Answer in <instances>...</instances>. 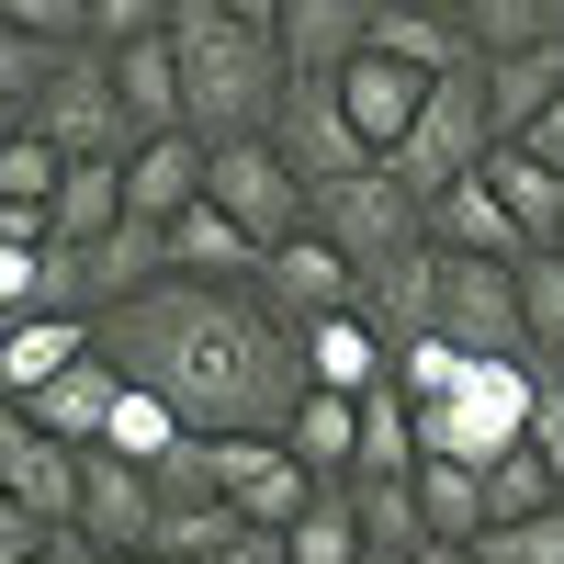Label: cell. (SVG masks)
<instances>
[{
    "instance_id": "1",
    "label": "cell",
    "mask_w": 564,
    "mask_h": 564,
    "mask_svg": "<svg viewBox=\"0 0 564 564\" xmlns=\"http://www.w3.org/2000/svg\"><path fill=\"white\" fill-rule=\"evenodd\" d=\"M102 361L124 384L170 395L193 417V441H282L305 384V350L260 294H215V282H159L102 316Z\"/></svg>"
},
{
    "instance_id": "2",
    "label": "cell",
    "mask_w": 564,
    "mask_h": 564,
    "mask_svg": "<svg viewBox=\"0 0 564 564\" xmlns=\"http://www.w3.org/2000/svg\"><path fill=\"white\" fill-rule=\"evenodd\" d=\"M282 0H170V57H181V102H193L204 148H249L282 124Z\"/></svg>"
},
{
    "instance_id": "3",
    "label": "cell",
    "mask_w": 564,
    "mask_h": 564,
    "mask_svg": "<svg viewBox=\"0 0 564 564\" xmlns=\"http://www.w3.org/2000/svg\"><path fill=\"white\" fill-rule=\"evenodd\" d=\"M417 406V452L430 463H475L497 475L508 452H531V417H542V361H452L441 395H406Z\"/></svg>"
},
{
    "instance_id": "4",
    "label": "cell",
    "mask_w": 564,
    "mask_h": 564,
    "mask_svg": "<svg viewBox=\"0 0 564 564\" xmlns=\"http://www.w3.org/2000/svg\"><path fill=\"white\" fill-rule=\"evenodd\" d=\"M316 238L339 249L361 271V294H372L384 271H406L417 249H430V204H417L395 170H361V181H339V193H316Z\"/></svg>"
},
{
    "instance_id": "5",
    "label": "cell",
    "mask_w": 564,
    "mask_h": 564,
    "mask_svg": "<svg viewBox=\"0 0 564 564\" xmlns=\"http://www.w3.org/2000/svg\"><path fill=\"white\" fill-rule=\"evenodd\" d=\"M238 238H260V260L271 249H294L305 226H316V193L294 181V159L271 148V135H249V148H215V193H204Z\"/></svg>"
},
{
    "instance_id": "6",
    "label": "cell",
    "mask_w": 564,
    "mask_h": 564,
    "mask_svg": "<svg viewBox=\"0 0 564 564\" xmlns=\"http://www.w3.org/2000/svg\"><path fill=\"white\" fill-rule=\"evenodd\" d=\"M79 486H90V452L45 441L34 417H0V508H34L45 531H79Z\"/></svg>"
},
{
    "instance_id": "7",
    "label": "cell",
    "mask_w": 564,
    "mask_h": 564,
    "mask_svg": "<svg viewBox=\"0 0 564 564\" xmlns=\"http://www.w3.org/2000/svg\"><path fill=\"white\" fill-rule=\"evenodd\" d=\"M215 497L238 508L249 531H294L327 486H316V475H305V463L282 452V441H215Z\"/></svg>"
},
{
    "instance_id": "8",
    "label": "cell",
    "mask_w": 564,
    "mask_h": 564,
    "mask_svg": "<svg viewBox=\"0 0 564 564\" xmlns=\"http://www.w3.org/2000/svg\"><path fill=\"white\" fill-rule=\"evenodd\" d=\"M159 475L124 452H90V486H79V542L90 553H159Z\"/></svg>"
},
{
    "instance_id": "9",
    "label": "cell",
    "mask_w": 564,
    "mask_h": 564,
    "mask_svg": "<svg viewBox=\"0 0 564 564\" xmlns=\"http://www.w3.org/2000/svg\"><path fill=\"white\" fill-rule=\"evenodd\" d=\"M260 305H271V316L305 339V327H327V316H350V305H361V271H350V260H339V249H327L316 226H305L294 249H271V271H260Z\"/></svg>"
},
{
    "instance_id": "10",
    "label": "cell",
    "mask_w": 564,
    "mask_h": 564,
    "mask_svg": "<svg viewBox=\"0 0 564 564\" xmlns=\"http://www.w3.org/2000/svg\"><path fill=\"white\" fill-rule=\"evenodd\" d=\"M204 193H215V148L204 135H148V148L124 159V226H159L170 238Z\"/></svg>"
},
{
    "instance_id": "11",
    "label": "cell",
    "mask_w": 564,
    "mask_h": 564,
    "mask_svg": "<svg viewBox=\"0 0 564 564\" xmlns=\"http://www.w3.org/2000/svg\"><path fill=\"white\" fill-rule=\"evenodd\" d=\"M430 90H441V79H417V68H395V57H361V68L339 79V113H350L361 148L395 170V159H406V135H417V113H430Z\"/></svg>"
},
{
    "instance_id": "12",
    "label": "cell",
    "mask_w": 564,
    "mask_h": 564,
    "mask_svg": "<svg viewBox=\"0 0 564 564\" xmlns=\"http://www.w3.org/2000/svg\"><path fill=\"white\" fill-rule=\"evenodd\" d=\"M79 361H102V327H90V316H34V327H0V406H34L45 384H68Z\"/></svg>"
},
{
    "instance_id": "13",
    "label": "cell",
    "mask_w": 564,
    "mask_h": 564,
    "mask_svg": "<svg viewBox=\"0 0 564 564\" xmlns=\"http://www.w3.org/2000/svg\"><path fill=\"white\" fill-rule=\"evenodd\" d=\"M294 350H305V384H316V395H350V406H361V395H384V384H395V339H384L361 305H350V316H327V327H305Z\"/></svg>"
},
{
    "instance_id": "14",
    "label": "cell",
    "mask_w": 564,
    "mask_h": 564,
    "mask_svg": "<svg viewBox=\"0 0 564 564\" xmlns=\"http://www.w3.org/2000/svg\"><path fill=\"white\" fill-rule=\"evenodd\" d=\"M430 249H452V260H497V271H520V260H531V238L508 226V204H497V181H486V170L463 181V193L430 204Z\"/></svg>"
},
{
    "instance_id": "15",
    "label": "cell",
    "mask_w": 564,
    "mask_h": 564,
    "mask_svg": "<svg viewBox=\"0 0 564 564\" xmlns=\"http://www.w3.org/2000/svg\"><path fill=\"white\" fill-rule=\"evenodd\" d=\"M113 406H124V372H113V361H79L68 384H45V395L12 406V417H34V430L68 441V452H102V441H113Z\"/></svg>"
},
{
    "instance_id": "16",
    "label": "cell",
    "mask_w": 564,
    "mask_h": 564,
    "mask_svg": "<svg viewBox=\"0 0 564 564\" xmlns=\"http://www.w3.org/2000/svg\"><path fill=\"white\" fill-rule=\"evenodd\" d=\"M486 181H497L508 226L531 238V260H542V249H564V170H542L531 148H497V159H486Z\"/></svg>"
},
{
    "instance_id": "17",
    "label": "cell",
    "mask_w": 564,
    "mask_h": 564,
    "mask_svg": "<svg viewBox=\"0 0 564 564\" xmlns=\"http://www.w3.org/2000/svg\"><path fill=\"white\" fill-rule=\"evenodd\" d=\"M57 249H102V238H124V159H79L68 181H57Z\"/></svg>"
},
{
    "instance_id": "18",
    "label": "cell",
    "mask_w": 564,
    "mask_h": 564,
    "mask_svg": "<svg viewBox=\"0 0 564 564\" xmlns=\"http://www.w3.org/2000/svg\"><path fill=\"white\" fill-rule=\"evenodd\" d=\"M282 452H294L316 486H350V475H361V406H350V395H305L294 430H282Z\"/></svg>"
},
{
    "instance_id": "19",
    "label": "cell",
    "mask_w": 564,
    "mask_h": 564,
    "mask_svg": "<svg viewBox=\"0 0 564 564\" xmlns=\"http://www.w3.org/2000/svg\"><path fill=\"white\" fill-rule=\"evenodd\" d=\"M564 102V45H542V57H497L486 68V113H497V148H520V135Z\"/></svg>"
},
{
    "instance_id": "20",
    "label": "cell",
    "mask_w": 564,
    "mask_h": 564,
    "mask_svg": "<svg viewBox=\"0 0 564 564\" xmlns=\"http://www.w3.org/2000/svg\"><path fill=\"white\" fill-rule=\"evenodd\" d=\"M463 34H475V57H542L564 45V0H463Z\"/></svg>"
},
{
    "instance_id": "21",
    "label": "cell",
    "mask_w": 564,
    "mask_h": 564,
    "mask_svg": "<svg viewBox=\"0 0 564 564\" xmlns=\"http://www.w3.org/2000/svg\"><path fill=\"white\" fill-rule=\"evenodd\" d=\"M417 406H406V384H384V395H361V475L350 486H406L417 475Z\"/></svg>"
},
{
    "instance_id": "22",
    "label": "cell",
    "mask_w": 564,
    "mask_h": 564,
    "mask_svg": "<svg viewBox=\"0 0 564 564\" xmlns=\"http://www.w3.org/2000/svg\"><path fill=\"white\" fill-rule=\"evenodd\" d=\"M417 520H430V542H486L497 531L486 475H475V463H417Z\"/></svg>"
},
{
    "instance_id": "23",
    "label": "cell",
    "mask_w": 564,
    "mask_h": 564,
    "mask_svg": "<svg viewBox=\"0 0 564 564\" xmlns=\"http://www.w3.org/2000/svg\"><path fill=\"white\" fill-rule=\"evenodd\" d=\"M181 441H193V417H181L170 395H148V384H124V406H113V441H102V452H124V463H148V475H159V463H170Z\"/></svg>"
},
{
    "instance_id": "24",
    "label": "cell",
    "mask_w": 564,
    "mask_h": 564,
    "mask_svg": "<svg viewBox=\"0 0 564 564\" xmlns=\"http://www.w3.org/2000/svg\"><path fill=\"white\" fill-rule=\"evenodd\" d=\"M282 542H294V564H372V531H361L350 486H327V497H316V508H305V520L282 531Z\"/></svg>"
},
{
    "instance_id": "25",
    "label": "cell",
    "mask_w": 564,
    "mask_h": 564,
    "mask_svg": "<svg viewBox=\"0 0 564 564\" xmlns=\"http://www.w3.org/2000/svg\"><path fill=\"white\" fill-rule=\"evenodd\" d=\"M486 508H497V531L508 520H553V508H564V463L553 452H508L486 475Z\"/></svg>"
},
{
    "instance_id": "26",
    "label": "cell",
    "mask_w": 564,
    "mask_h": 564,
    "mask_svg": "<svg viewBox=\"0 0 564 564\" xmlns=\"http://www.w3.org/2000/svg\"><path fill=\"white\" fill-rule=\"evenodd\" d=\"M57 181H68V159L45 148V135H0V204H23V215H57Z\"/></svg>"
},
{
    "instance_id": "27",
    "label": "cell",
    "mask_w": 564,
    "mask_h": 564,
    "mask_svg": "<svg viewBox=\"0 0 564 564\" xmlns=\"http://www.w3.org/2000/svg\"><path fill=\"white\" fill-rule=\"evenodd\" d=\"M520 316H531V361H564V249L520 260Z\"/></svg>"
},
{
    "instance_id": "28",
    "label": "cell",
    "mask_w": 564,
    "mask_h": 564,
    "mask_svg": "<svg viewBox=\"0 0 564 564\" xmlns=\"http://www.w3.org/2000/svg\"><path fill=\"white\" fill-rule=\"evenodd\" d=\"M475 564H564V508H553V520H508V531H486Z\"/></svg>"
},
{
    "instance_id": "29",
    "label": "cell",
    "mask_w": 564,
    "mask_h": 564,
    "mask_svg": "<svg viewBox=\"0 0 564 564\" xmlns=\"http://www.w3.org/2000/svg\"><path fill=\"white\" fill-rule=\"evenodd\" d=\"M520 148H531V159H542V170H564V102H553V113H542V124H531V135H520Z\"/></svg>"
},
{
    "instance_id": "30",
    "label": "cell",
    "mask_w": 564,
    "mask_h": 564,
    "mask_svg": "<svg viewBox=\"0 0 564 564\" xmlns=\"http://www.w3.org/2000/svg\"><path fill=\"white\" fill-rule=\"evenodd\" d=\"M34 564H102V553H90V542H79V531H57V542H45V553H34Z\"/></svg>"
},
{
    "instance_id": "31",
    "label": "cell",
    "mask_w": 564,
    "mask_h": 564,
    "mask_svg": "<svg viewBox=\"0 0 564 564\" xmlns=\"http://www.w3.org/2000/svg\"><path fill=\"white\" fill-rule=\"evenodd\" d=\"M417 564H475V542H430V553H417Z\"/></svg>"
},
{
    "instance_id": "32",
    "label": "cell",
    "mask_w": 564,
    "mask_h": 564,
    "mask_svg": "<svg viewBox=\"0 0 564 564\" xmlns=\"http://www.w3.org/2000/svg\"><path fill=\"white\" fill-rule=\"evenodd\" d=\"M102 564H148V553H102Z\"/></svg>"
},
{
    "instance_id": "33",
    "label": "cell",
    "mask_w": 564,
    "mask_h": 564,
    "mask_svg": "<svg viewBox=\"0 0 564 564\" xmlns=\"http://www.w3.org/2000/svg\"><path fill=\"white\" fill-rule=\"evenodd\" d=\"M372 564H395V553H372Z\"/></svg>"
}]
</instances>
